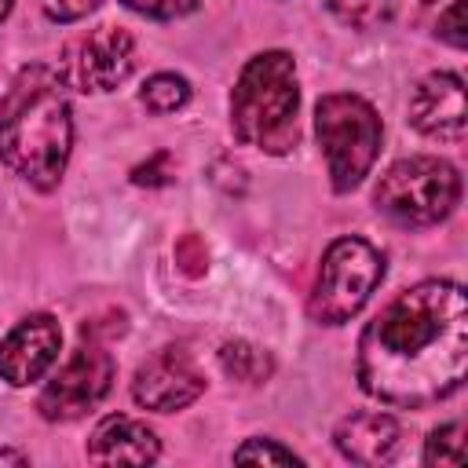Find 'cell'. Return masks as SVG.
Returning <instances> with one entry per match:
<instances>
[{
	"label": "cell",
	"instance_id": "6da1fadb",
	"mask_svg": "<svg viewBox=\"0 0 468 468\" xmlns=\"http://www.w3.org/2000/svg\"><path fill=\"white\" fill-rule=\"evenodd\" d=\"M468 296L450 278H428L399 292L358 336V384L402 410H424L464 384Z\"/></svg>",
	"mask_w": 468,
	"mask_h": 468
},
{
	"label": "cell",
	"instance_id": "7a4b0ae2",
	"mask_svg": "<svg viewBox=\"0 0 468 468\" xmlns=\"http://www.w3.org/2000/svg\"><path fill=\"white\" fill-rule=\"evenodd\" d=\"M73 150L66 84L48 66H26L0 99V157L29 186H58Z\"/></svg>",
	"mask_w": 468,
	"mask_h": 468
},
{
	"label": "cell",
	"instance_id": "3957f363",
	"mask_svg": "<svg viewBox=\"0 0 468 468\" xmlns=\"http://www.w3.org/2000/svg\"><path fill=\"white\" fill-rule=\"evenodd\" d=\"M300 84L289 51H260L238 73L230 91V128L245 146L282 157L296 146Z\"/></svg>",
	"mask_w": 468,
	"mask_h": 468
},
{
	"label": "cell",
	"instance_id": "277c9868",
	"mask_svg": "<svg viewBox=\"0 0 468 468\" xmlns=\"http://www.w3.org/2000/svg\"><path fill=\"white\" fill-rule=\"evenodd\" d=\"M314 135L325 154L333 190L347 194L369 176L380 154L384 128H380L377 110L362 95L333 91V95H322L314 106Z\"/></svg>",
	"mask_w": 468,
	"mask_h": 468
},
{
	"label": "cell",
	"instance_id": "5b68a950",
	"mask_svg": "<svg viewBox=\"0 0 468 468\" xmlns=\"http://www.w3.org/2000/svg\"><path fill=\"white\" fill-rule=\"evenodd\" d=\"M373 201L388 219L402 227H431V223H442L457 208L461 176L446 157L413 154V157L395 161L380 176Z\"/></svg>",
	"mask_w": 468,
	"mask_h": 468
},
{
	"label": "cell",
	"instance_id": "8992f818",
	"mask_svg": "<svg viewBox=\"0 0 468 468\" xmlns=\"http://www.w3.org/2000/svg\"><path fill=\"white\" fill-rule=\"evenodd\" d=\"M384 278V256L362 238H336L318 267L314 292L307 300V314L318 325H344L351 322L373 289Z\"/></svg>",
	"mask_w": 468,
	"mask_h": 468
},
{
	"label": "cell",
	"instance_id": "52a82bcc",
	"mask_svg": "<svg viewBox=\"0 0 468 468\" xmlns=\"http://www.w3.org/2000/svg\"><path fill=\"white\" fill-rule=\"evenodd\" d=\"M135 69V37L121 26H95L66 40L55 73L66 88L84 95H102L121 88Z\"/></svg>",
	"mask_w": 468,
	"mask_h": 468
},
{
	"label": "cell",
	"instance_id": "ba28073f",
	"mask_svg": "<svg viewBox=\"0 0 468 468\" xmlns=\"http://www.w3.org/2000/svg\"><path fill=\"white\" fill-rule=\"evenodd\" d=\"M113 384V358L99 340H80L62 369L44 384L37 410L44 420H77L95 410Z\"/></svg>",
	"mask_w": 468,
	"mask_h": 468
},
{
	"label": "cell",
	"instance_id": "9c48e42d",
	"mask_svg": "<svg viewBox=\"0 0 468 468\" xmlns=\"http://www.w3.org/2000/svg\"><path fill=\"white\" fill-rule=\"evenodd\" d=\"M201 391H205V377L183 347L154 351L135 369V380H132V399L154 413H176V410L190 406Z\"/></svg>",
	"mask_w": 468,
	"mask_h": 468
},
{
	"label": "cell",
	"instance_id": "30bf717a",
	"mask_svg": "<svg viewBox=\"0 0 468 468\" xmlns=\"http://www.w3.org/2000/svg\"><path fill=\"white\" fill-rule=\"evenodd\" d=\"M58 322L51 314H29L0 340V380H7L11 388H29L58 362Z\"/></svg>",
	"mask_w": 468,
	"mask_h": 468
},
{
	"label": "cell",
	"instance_id": "8fae6325",
	"mask_svg": "<svg viewBox=\"0 0 468 468\" xmlns=\"http://www.w3.org/2000/svg\"><path fill=\"white\" fill-rule=\"evenodd\" d=\"M410 124L439 143H461L468 128L464 110V80L450 69H435L417 80L410 95Z\"/></svg>",
	"mask_w": 468,
	"mask_h": 468
},
{
	"label": "cell",
	"instance_id": "7c38bea8",
	"mask_svg": "<svg viewBox=\"0 0 468 468\" xmlns=\"http://www.w3.org/2000/svg\"><path fill=\"white\" fill-rule=\"evenodd\" d=\"M333 442L355 464H388L402 450V428L391 413L362 410V413H351L336 424Z\"/></svg>",
	"mask_w": 468,
	"mask_h": 468
},
{
	"label": "cell",
	"instance_id": "4fadbf2b",
	"mask_svg": "<svg viewBox=\"0 0 468 468\" xmlns=\"http://www.w3.org/2000/svg\"><path fill=\"white\" fill-rule=\"evenodd\" d=\"M161 457L157 435L124 413H110L95 424L88 439V461L95 464H154Z\"/></svg>",
	"mask_w": 468,
	"mask_h": 468
},
{
	"label": "cell",
	"instance_id": "5bb4252c",
	"mask_svg": "<svg viewBox=\"0 0 468 468\" xmlns=\"http://www.w3.org/2000/svg\"><path fill=\"white\" fill-rule=\"evenodd\" d=\"M219 362H223V369H227L234 380H245V384H263V380L271 377V355H267L263 347L245 344V340L223 344Z\"/></svg>",
	"mask_w": 468,
	"mask_h": 468
},
{
	"label": "cell",
	"instance_id": "9a60e30c",
	"mask_svg": "<svg viewBox=\"0 0 468 468\" xmlns=\"http://www.w3.org/2000/svg\"><path fill=\"white\" fill-rule=\"evenodd\" d=\"M139 99H143V106L150 113H176V110H183L190 102V80L179 77V73H154L143 84Z\"/></svg>",
	"mask_w": 468,
	"mask_h": 468
},
{
	"label": "cell",
	"instance_id": "2e32d148",
	"mask_svg": "<svg viewBox=\"0 0 468 468\" xmlns=\"http://www.w3.org/2000/svg\"><path fill=\"white\" fill-rule=\"evenodd\" d=\"M325 7L347 29H377L395 15V0H325Z\"/></svg>",
	"mask_w": 468,
	"mask_h": 468
},
{
	"label": "cell",
	"instance_id": "e0dca14e",
	"mask_svg": "<svg viewBox=\"0 0 468 468\" xmlns=\"http://www.w3.org/2000/svg\"><path fill=\"white\" fill-rule=\"evenodd\" d=\"M461 461H464V428L461 420H450L428 435L424 464H461Z\"/></svg>",
	"mask_w": 468,
	"mask_h": 468
},
{
	"label": "cell",
	"instance_id": "ac0fdd59",
	"mask_svg": "<svg viewBox=\"0 0 468 468\" xmlns=\"http://www.w3.org/2000/svg\"><path fill=\"white\" fill-rule=\"evenodd\" d=\"M238 464H300V453H292L289 446H278L274 439H245L234 450Z\"/></svg>",
	"mask_w": 468,
	"mask_h": 468
},
{
	"label": "cell",
	"instance_id": "d6986e66",
	"mask_svg": "<svg viewBox=\"0 0 468 468\" xmlns=\"http://www.w3.org/2000/svg\"><path fill=\"white\" fill-rule=\"evenodd\" d=\"M128 11L135 15H146V18H179V15H190L201 0H121Z\"/></svg>",
	"mask_w": 468,
	"mask_h": 468
},
{
	"label": "cell",
	"instance_id": "ffe728a7",
	"mask_svg": "<svg viewBox=\"0 0 468 468\" xmlns=\"http://www.w3.org/2000/svg\"><path fill=\"white\" fill-rule=\"evenodd\" d=\"M464 29H468V26H464V0H453V4H450V11H442V15H439L435 33H439L446 44L464 48V40H468V33H464Z\"/></svg>",
	"mask_w": 468,
	"mask_h": 468
},
{
	"label": "cell",
	"instance_id": "44dd1931",
	"mask_svg": "<svg viewBox=\"0 0 468 468\" xmlns=\"http://www.w3.org/2000/svg\"><path fill=\"white\" fill-rule=\"evenodd\" d=\"M44 4V15L51 22H77L84 15H91L102 0H40Z\"/></svg>",
	"mask_w": 468,
	"mask_h": 468
},
{
	"label": "cell",
	"instance_id": "7402d4cb",
	"mask_svg": "<svg viewBox=\"0 0 468 468\" xmlns=\"http://www.w3.org/2000/svg\"><path fill=\"white\" fill-rule=\"evenodd\" d=\"M11 461H15V464H26L29 457H26V453H11V450H0V464H11Z\"/></svg>",
	"mask_w": 468,
	"mask_h": 468
},
{
	"label": "cell",
	"instance_id": "603a6c76",
	"mask_svg": "<svg viewBox=\"0 0 468 468\" xmlns=\"http://www.w3.org/2000/svg\"><path fill=\"white\" fill-rule=\"evenodd\" d=\"M7 11H11V0H0V18H7Z\"/></svg>",
	"mask_w": 468,
	"mask_h": 468
}]
</instances>
